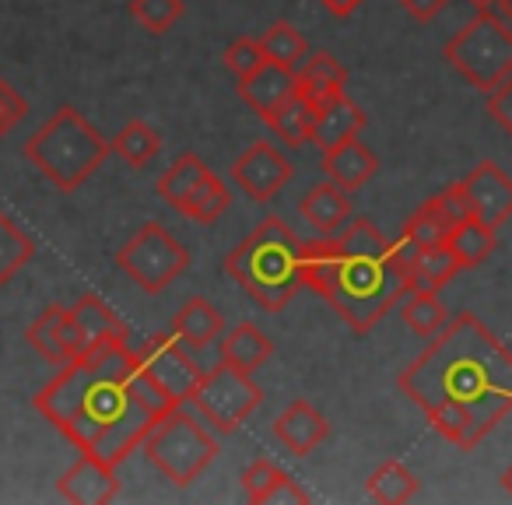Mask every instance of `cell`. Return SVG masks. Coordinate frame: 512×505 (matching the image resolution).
I'll return each mask as SVG.
<instances>
[{"instance_id": "cell-1", "label": "cell", "mask_w": 512, "mask_h": 505, "mask_svg": "<svg viewBox=\"0 0 512 505\" xmlns=\"http://www.w3.org/2000/svg\"><path fill=\"white\" fill-rule=\"evenodd\" d=\"M397 386L442 439L474 449L512 414V351L474 313H460L400 372Z\"/></svg>"}, {"instance_id": "cell-2", "label": "cell", "mask_w": 512, "mask_h": 505, "mask_svg": "<svg viewBox=\"0 0 512 505\" xmlns=\"http://www.w3.org/2000/svg\"><path fill=\"white\" fill-rule=\"evenodd\" d=\"M134 369L137 351L127 337H113L57 369V376L32 397V407L78 453H92L120 467L137 446H144L162 418L134 397Z\"/></svg>"}, {"instance_id": "cell-3", "label": "cell", "mask_w": 512, "mask_h": 505, "mask_svg": "<svg viewBox=\"0 0 512 505\" xmlns=\"http://www.w3.org/2000/svg\"><path fill=\"white\" fill-rule=\"evenodd\" d=\"M302 285L323 295L355 334H369L411 292L404 253L372 218H351L337 239L306 242Z\"/></svg>"}, {"instance_id": "cell-4", "label": "cell", "mask_w": 512, "mask_h": 505, "mask_svg": "<svg viewBox=\"0 0 512 505\" xmlns=\"http://www.w3.org/2000/svg\"><path fill=\"white\" fill-rule=\"evenodd\" d=\"M302 249L306 242L281 218H264L225 257V271L253 302L281 313L302 288Z\"/></svg>"}, {"instance_id": "cell-5", "label": "cell", "mask_w": 512, "mask_h": 505, "mask_svg": "<svg viewBox=\"0 0 512 505\" xmlns=\"http://www.w3.org/2000/svg\"><path fill=\"white\" fill-rule=\"evenodd\" d=\"M25 158L50 179L57 190L74 193L99 172V165L109 158L113 144L92 127L81 109L60 106L43 127L25 141Z\"/></svg>"}, {"instance_id": "cell-6", "label": "cell", "mask_w": 512, "mask_h": 505, "mask_svg": "<svg viewBox=\"0 0 512 505\" xmlns=\"http://www.w3.org/2000/svg\"><path fill=\"white\" fill-rule=\"evenodd\" d=\"M446 60L467 85L491 95L505 78H512V25L498 8L477 11L474 22L446 43Z\"/></svg>"}, {"instance_id": "cell-7", "label": "cell", "mask_w": 512, "mask_h": 505, "mask_svg": "<svg viewBox=\"0 0 512 505\" xmlns=\"http://www.w3.org/2000/svg\"><path fill=\"white\" fill-rule=\"evenodd\" d=\"M141 449L148 453V460L155 463V470L165 481H172L176 488H190L214 463L218 439L179 404L155 421V428L148 432Z\"/></svg>"}, {"instance_id": "cell-8", "label": "cell", "mask_w": 512, "mask_h": 505, "mask_svg": "<svg viewBox=\"0 0 512 505\" xmlns=\"http://www.w3.org/2000/svg\"><path fill=\"white\" fill-rule=\"evenodd\" d=\"M116 267L141 288L144 295H162L179 274L190 267L186 246L158 221H144L116 253Z\"/></svg>"}, {"instance_id": "cell-9", "label": "cell", "mask_w": 512, "mask_h": 505, "mask_svg": "<svg viewBox=\"0 0 512 505\" xmlns=\"http://www.w3.org/2000/svg\"><path fill=\"white\" fill-rule=\"evenodd\" d=\"M190 404L214 425V432L232 435L239 425L264 404V390L253 383V376L228 362H218L214 369H204L197 390H193Z\"/></svg>"}, {"instance_id": "cell-10", "label": "cell", "mask_w": 512, "mask_h": 505, "mask_svg": "<svg viewBox=\"0 0 512 505\" xmlns=\"http://www.w3.org/2000/svg\"><path fill=\"white\" fill-rule=\"evenodd\" d=\"M137 362H141L144 376L172 400V404H190L193 390H197L200 376V362L193 358V351L179 341L176 334H155L137 348Z\"/></svg>"}, {"instance_id": "cell-11", "label": "cell", "mask_w": 512, "mask_h": 505, "mask_svg": "<svg viewBox=\"0 0 512 505\" xmlns=\"http://www.w3.org/2000/svg\"><path fill=\"white\" fill-rule=\"evenodd\" d=\"M292 179H295V165L288 162L285 151L274 148L271 141L249 144L232 165V183L239 186L253 204L274 200Z\"/></svg>"}, {"instance_id": "cell-12", "label": "cell", "mask_w": 512, "mask_h": 505, "mask_svg": "<svg viewBox=\"0 0 512 505\" xmlns=\"http://www.w3.org/2000/svg\"><path fill=\"white\" fill-rule=\"evenodd\" d=\"M460 186L474 207V218H481L484 225L502 228L512 218V179L495 162L474 165V172H467Z\"/></svg>"}, {"instance_id": "cell-13", "label": "cell", "mask_w": 512, "mask_h": 505, "mask_svg": "<svg viewBox=\"0 0 512 505\" xmlns=\"http://www.w3.org/2000/svg\"><path fill=\"white\" fill-rule=\"evenodd\" d=\"M60 498L74 505H109L116 495H120V477H116V467L92 453H81L78 463L67 470L57 481Z\"/></svg>"}, {"instance_id": "cell-14", "label": "cell", "mask_w": 512, "mask_h": 505, "mask_svg": "<svg viewBox=\"0 0 512 505\" xmlns=\"http://www.w3.org/2000/svg\"><path fill=\"white\" fill-rule=\"evenodd\" d=\"M67 323H71L74 358L99 348V344L113 341V337H127V327H123L120 313H113V309L92 292L81 295V299L67 309Z\"/></svg>"}, {"instance_id": "cell-15", "label": "cell", "mask_w": 512, "mask_h": 505, "mask_svg": "<svg viewBox=\"0 0 512 505\" xmlns=\"http://www.w3.org/2000/svg\"><path fill=\"white\" fill-rule=\"evenodd\" d=\"M271 432L292 456H309L320 442H327L330 421L323 418V414L316 411L306 397H299L278 414V421H274Z\"/></svg>"}, {"instance_id": "cell-16", "label": "cell", "mask_w": 512, "mask_h": 505, "mask_svg": "<svg viewBox=\"0 0 512 505\" xmlns=\"http://www.w3.org/2000/svg\"><path fill=\"white\" fill-rule=\"evenodd\" d=\"M299 214L320 235H327V239H337V235H341L344 228H348V221L355 218L351 190H344V186H337V183H330V179H323V183H316L313 190H309L306 197H302Z\"/></svg>"}, {"instance_id": "cell-17", "label": "cell", "mask_w": 512, "mask_h": 505, "mask_svg": "<svg viewBox=\"0 0 512 505\" xmlns=\"http://www.w3.org/2000/svg\"><path fill=\"white\" fill-rule=\"evenodd\" d=\"M376 172H379V158L369 144H362V137H351V141L334 144V148L323 151V176L351 193L362 190Z\"/></svg>"}, {"instance_id": "cell-18", "label": "cell", "mask_w": 512, "mask_h": 505, "mask_svg": "<svg viewBox=\"0 0 512 505\" xmlns=\"http://www.w3.org/2000/svg\"><path fill=\"white\" fill-rule=\"evenodd\" d=\"M400 253H404V264H407V278H411V292L414 288H425V292H439L446 288L456 274L463 271L460 260H456L453 249L442 242V246H425V249H414L407 246L404 239H397Z\"/></svg>"}, {"instance_id": "cell-19", "label": "cell", "mask_w": 512, "mask_h": 505, "mask_svg": "<svg viewBox=\"0 0 512 505\" xmlns=\"http://www.w3.org/2000/svg\"><path fill=\"white\" fill-rule=\"evenodd\" d=\"M295 92H299L295 71H285V67L271 64V60H267L256 74H249V78L239 81V99L246 102L256 116H264V120L281 106V102L292 99Z\"/></svg>"}, {"instance_id": "cell-20", "label": "cell", "mask_w": 512, "mask_h": 505, "mask_svg": "<svg viewBox=\"0 0 512 505\" xmlns=\"http://www.w3.org/2000/svg\"><path fill=\"white\" fill-rule=\"evenodd\" d=\"M25 341L36 348V355H43L53 369H64L74 358V344H71V323H67V309L64 306H46L36 320L25 330Z\"/></svg>"}, {"instance_id": "cell-21", "label": "cell", "mask_w": 512, "mask_h": 505, "mask_svg": "<svg viewBox=\"0 0 512 505\" xmlns=\"http://www.w3.org/2000/svg\"><path fill=\"white\" fill-rule=\"evenodd\" d=\"M365 123H369L365 109L355 106V102L341 92V95H334V99H327L320 106L316 130H313V144L320 151H327V148H334V144L351 141V137H362Z\"/></svg>"}, {"instance_id": "cell-22", "label": "cell", "mask_w": 512, "mask_h": 505, "mask_svg": "<svg viewBox=\"0 0 512 505\" xmlns=\"http://www.w3.org/2000/svg\"><path fill=\"white\" fill-rule=\"evenodd\" d=\"M316 116H320V106H316L309 95L295 92L292 99L281 102V106L274 109L264 123L281 144H288V148H302V144H313Z\"/></svg>"}, {"instance_id": "cell-23", "label": "cell", "mask_w": 512, "mask_h": 505, "mask_svg": "<svg viewBox=\"0 0 512 505\" xmlns=\"http://www.w3.org/2000/svg\"><path fill=\"white\" fill-rule=\"evenodd\" d=\"M271 355H274V341L249 320L232 327L221 337V362L235 365V369L249 372V376H253L260 365L271 362Z\"/></svg>"}, {"instance_id": "cell-24", "label": "cell", "mask_w": 512, "mask_h": 505, "mask_svg": "<svg viewBox=\"0 0 512 505\" xmlns=\"http://www.w3.org/2000/svg\"><path fill=\"white\" fill-rule=\"evenodd\" d=\"M221 330H225V316H221L207 299L183 302V309H179L176 320H172V334H176L190 351L211 348V344L221 337Z\"/></svg>"}, {"instance_id": "cell-25", "label": "cell", "mask_w": 512, "mask_h": 505, "mask_svg": "<svg viewBox=\"0 0 512 505\" xmlns=\"http://www.w3.org/2000/svg\"><path fill=\"white\" fill-rule=\"evenodd\" d=\"M295 81H299L302 95H309L316 106H323L327 99L344 92V85H348V67H344L334 53H309L306 64L295 71Z\"/></svg>"}, {"instance_id": "cell-26", "label": "cell", "mask_w": 512, "mask_h": 505, "mask_svg": "<svg viewBox=\"0 0 512 505\" xmlns=\"http://www.w3.org/2000/svg\"><path fill=\"white\" fill-rule=\"evenodd\" d=\"M421 491V481L414 470H407L400 460H386L379 463L376 470L369 474L365 481V495L372 502H383V505H404V502H414Z\"/></svg>"}, {"instance_id": "cell-27", "label": "cell", "mask_w": 512, "mask_h": 505, "mask_svg": "<svg viewBox=\"0 0 512 505\" xmlns=\"http://www.w3.org/2000/svg\"><path fill=\"white\" fill-rule=\"evenodd\" d=\"M207 162L200 155H193V151H183V155L176 158V162L169 165V169L158 176V183H155V190H158V197L165 200V204H172L176 211H183L186 207V200L193 197V190L200 186V179L207 176Z\"/></svg>"}, {"instance_id": "cell-28", "label": "cell", "mask_w": 512, "mask_h": 505, "mask_svg": "<svg viewBox=\"0 0 512 505\" xmlns=\"http://www.w3.org/2000/svg\"><path fill=\"white\" fill-rule=\"evenodd\" d=\"M446 246L456 253V260H460L463 271H467V267H481L498 246L495 228L484 225L481 218H467V221H460V225H453Z\"/></svg>"}, {"instance_id": "cell-29", "label": "cell", "mask_w": 512, "mask_h": 505, "mask_svg": "<svg viewBox=\"0 0 512 505\" xmlns=\"http://www.w3.org/2000/svg\"><path fill=\"white\" fill-rule=\"evenodd\" d=\"M109 144H113V155H120L130 169H148L158 158V151H162V137L148 120L123 123V130Z\"/></svg>"}, {"instance_id": "cell-30", "label": "cell", "mask_w": 512, "mask_h": 505, "mask_svg": "<svg viewBox=\"0 0 512 505\" xmlns=\"http://www.w3.org/2000/svg\"><path fill=\"white\" fill-rule=\"evenodd\" d=\"M400 316H404L407 327H411L418 337H425V341H432V337L449 323L446 302L439 299V292H425V288H414V292L404 295Z\"/></svg>"}, {"instance_id": "cell-31", "label": "cell", "mask_w": 512, "mask_h": 505, "mask_svg": "<svg viewBox=\"0 0 512 505\" xmlns=\"http://www.w3.org/2000/svg\"><path fill=\"white\" fill-rule=\"evenodd\" d=\"M32 257H36V239L15 218L0 211V288L8 285L25 264H32Z\"/></svg>"}, {"instance_id": "cell-32", "label": "cell", "mask_w": 512, "mask_h": 505, "mask_svg": "<svg viewBox=\"0 0 512 505\" xmlns=\"http://www.w3.org/2000/svg\"><path fill=\"white\" fill-rule=\"evenodd\" d=\"M260 46H264L267 60H271V64H278V67H285V71H299V67L306 64V57H309L306 36H302L292 22H274L271 29L260 36Z\"/></svg>"}, {"instance_id": "cell-33", "label": "cell", "mask_w": 512, "mask_h": 505, "mask_svg": "<svg viewBox=\"0 0 512 505\" xmlns=\"http://www.w3.org/2000/svg\"><path fill=\"white\" fill-rule=\"evenodd\" d=\"M228 204H232V193H228V186L221 183L214 172H207L179 214H183V218H190V221H200V225H211V221H218L221 214L228 211Z\"/></svg>"}, {"instance_id": "cell-34", "label": "cell", "mask_w": 512, "mask_h": 505, "mask_svg": "<svg viewBox=\"0 0 512 505\" xmlns=\"http://www.w3.org/2000/svg\"><path fill=\"white\" fill-rule=\"evenodd\" d=\"M449 232H453V225L442 218V211L432 204V200H425V204L407 218L404 235H400V239L414 249H425V246H442V242L449 239Z\"/></svg>"}, {"instance_id": "cell-35", "label": "cell", "mask_w": 512, "mask_h": 505, "mask_svg": "<svg viewBox=\"0 0 512 505\" xmlns=\"http://www.w3.org/2000/svg\"><path fill=\"white\" fill-rule=\"evenodd\" d=\"M130 15L151 36H165L183 18V0H130Z\"/></svg>"}, {"instance_id": "cell-36", "label": "cell", "mask_w": 512, "mask_h": 505, "mask_svg": "<svg viewBox=\"0 0 512 505\" xmlns=\"http://www.w3.org/2000/svg\"><path fill=\"white\" fill-rule=\"evenodd\" d=\"M264 64H267V53H264V46H260V36H256V39L239 36V39H232V43H228L225 67L235 74V81H242V78H249V74H256Z\"/></svg>"}, {"instance_id": "cell-37", "label": "cell", "mask_w": 512, "mask_h": 505, "mask_svg": "<svg viewBox=\"0 0 512 505\" xmlns=\"http://www.w3.org/2000/svg\"><path fill=\"white\" fill-rule=\"evenodd\" d=\"M281 474H285V470H281L278 463L267 460V456H260V460H253L246 470H242V477H239V481H242V495H246L249 502L264 505L267 495L274 491V484L281 481Z\"/></svg>"}, {"instance_id": "cell-38", "label": "cell", "mask_w": 512, "mask_h": 505, "mask_svg": "<svg viewBox=\"0 0 512 505\" xmlns=\"http://www.w3.org/2000/svg\"><path fill=\"white\" fill-rule=\"evenodd\" d=\"M432 204L439 207L442 218H446L449 225H460V221L474 218V207H470V200H467V193H463L460 183H453V186H446L442 193H435Z\"/></svg>"}, {"instance_id": "cell-39", "label": "cell", "mask_w": 512, "mask_h": 505, "mask_svg": "<svg viewBox=\"0 0 512 505\" xmlns=\"http://www.w3.org/2000/svg\"><path fill=\"white\" fill-rule=\"evenodd\" d=\"M25 116H29V99L18 88H11L8 81H0V137L11 127H18Z\"/></svg>"}, {"instance_id": "cell-40", "label": "cell", "mask_w": 512, "mask_h": 505, "mask_svg": "<svg viewBox=\"0 0 512 505\" xmlns=\"http://www.w3.org/2000/svg\"><path fill=\"white\" fill-rule=\"evenodd\" d=\"M488 116L512 137V78H505L502 85L488 95Z\"/></svg>"}, {"instance_id": "cell-41", "label": "cell", "mask_w": 512, "mask_h": 505, "mask_svg": "<svg viewBox=\"0 0 512 505\" xmlns=\"http://www.w3.org/2000/svg\"><path fill=\"white\" fill-rule=\"evenodd\" d=\"M309 498H313V495H309V491L302 488V484L295 481L292 474H281V481L274 484V491L267 495V502H295V505H306Z\"/></svg>"}, {"instance_id": "cell-42", "label": "cell", "mask_w": 512, "mask_h": 505, "mask_svg": "<svg viewBox=\"0 0 512 505\" xmlns=\"http://www.w3.org/2000/svg\"><path fill=\"white\" fill-rule=\"evenodd\" d=\"M449 0H400V8L407 11V15L414 18V22H432V18H439L442 11H446Z\"/></svg>"}, {"instance_id": "cell-43", "label": "cell", "mask_w": 512, "mask_h": 505, "mask_svg": "<svg viewBox=\"0 0 512 505\" xmlns=\"http://www.w3.org/2000/svg\"><path fill=\"white\" fill-rule=\"evenodd\" d=\"M320 4H323V8H327L334 18H351L358 8H362L365 0H320Z\"/></svg>"}, {"instance_id": "cell-44", "label": "cell", "mask_w": 512, "mask_h": 505, "mask_svg": "<svg viewBox=\"0 0 512 505\" xmlns=\"http://www.w3.org/2000/svg\"><path fill=\"white\" fill-rule=\"evenodd\" d=\"M467 4H474L477 11H491V8H498V0H467Z\"/></svg>"}, {"instance_id": "cell-45", "label": "cell", "mask_w": 512, "mask_h": 505, "mask_svg": "<svg viewBox=\"0 0 512 505\" xmlns=\"http://www.w3.org/2000/svg\"><path fill=\"white\" fill-rule=\"evenodd\" d=\"M498 11H502V18L512 25V0H498Z\"/></svg>"}, {"instance_id": "cell-46", "label": "cell", "mask_w": 512, "mask_h": 505, "mask_svg": "<svg viewBox=\"0 0 512 505\" xmlns=\"http://www.w3.org/2000/svg\"><path fill=\"white\" fill-rule=\"evenodd\" d=\"M502 488L512 495V463H509V467H505V474H502Z\"/></svg>"}]
</instances>
